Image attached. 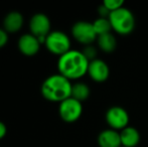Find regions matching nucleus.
Returning <instances> with one entry per match:
<instances>
[{
    "mask_svg": "<svg viewBox=\"0 0 148 147\" xmlns=\"http://www.w3.org/2000/svg\"><path fill=\"white\" fill-rule=\"evenodd\" d=\"M89 64V59L85 57L83 51L71 49L59 57L58 70L59 74L70 81L78 80L88 74Z\"/></svg>",
    "mask_w": 148,
    "mask_h": 147,
    "instance_id": "f257e3e1",
    "label": "nucleus"
},
{
    "mask_svg": "<svg viewBox=\"0 0 148 147\" xmlns=\"http://www.w3.org/2000/svg\"><path fill=\"white\" fill-rule=\"evenodd\" d=\"M73 84L60 74L51 75L41 85V95L51 102H62L72 97Z\"/></svg>",
    "mask_w": 148,
    "mask_h": 147,
    "instance_id": "f03ea898",
    "label": "nucleus"
},
{
    "mask_svg": "<svg viewBox=\"0 0 148 147\" xmlns=\"http://www.w3.org/2000/svg\"><path fill=\"white\" fill-rule=\"evenodd\" d=\"M112 26V30L121 36H128L134 30L135 17L126 7H121L111 12L108 17Z\"/></svg>",
    "mask_w": 148,
    "mask_h": 147,
    "instance_id": "7ed1b4c3",
    "label": "nucleus"
},
{
    "mask_svg": "<svg viewBox=\"0 0 148 147\" xmlns=\"http://www.w3.org/2000/svg\"><path fill=\"white\" fill-rule=\"evenodd\" d=\"M45 45L49 53L60 57L71 51V39L64 32L53 30L47 36Z\"/></svg>",
    "mask_w": 148,
    "mask_h": 147,
    "instance_id": "20e7f679",
    "label": "nucleus"
},
{
    "mask_svg": "<svg viewBox=\"0 0 148 147\" xmlns=\"http://www.w3.org/2000/svg\"><path fill=\"white\" fill-rule=\"evenodd\" d=\"M83 113L82 102L70 97L66 100L60 103L59 114L62 120L66 123H74L78 121Z\"/></svg>",
    "mask_w": 148,
    "mask_h": 147,
    "instance_id": "39448f33",
    "label": "nucleus"
},
{
    "mask_svg": "<svg viewBox=\"0 0 148 147\" xmlns=\"http://www.w3.org/2000/svg\"><path fill=\"white\" fill-rule=\"evenodd\" d=\"M72 36L78 42L84 45H91L97 40V34L94 29L93 23L88 21H78L72 27Z\"/></svg>",
    "mask_w": 148,
    "mask_h": 147,
    "instance_id": "423d86ee",
    "label": "nucleus"
},
{
    "mask_svg": "<svg viewBox=\"0 0 148 147\" xmlns=\"http://www.w3.org/2000/svg\"><path fill=\"white\" fill-rule=\"evenodd\" d=\"M29 29L31 34L38 38L39 42L45 43L51 32V20L43 13L34 14L29 21Z\"/></svg>",
    "mask_w": 148,
    "mask_h": 147,
    "instance_id": "0eeeda50",
    "label": "nucleus"
},
{
    "mask_svg": "<svg viewBox=\"0 0 148 147\" xmlns=\"http://www.w3.org/2000/svg\"><path fill=\"white\" fill-rule=\"evenodd\" d=\"M105 119L110 128L117 131V130H123L128 126L129 115L122 107L113 106L106 112Z\"/></svg>",
    "mask_w": 148,
    "mask_h": 147,
    "instance_id": "6e6552de",
    "label": "nucleus"
},
{
    "mask_svg": "<svg viewBox=\"0 0 148 147\" xmlns=\"http://www.w3.org/2000/svg\"><path fill=\"white\" fill-rule=\"evenodd\" d=\"M88 75L96 83H103L108 80L110 75V69L104 61L96 59L90 62L88 68Z\"/></svg>",
    "mask_w": 148,
    "mask_h": 147,
    "instance_id": "1a4fd4ad",
    "label": "nucleus"
},
{
    "mask_svg": "<svg viewBox=\"0 0 148 147\" xmlns=\"http://www.w3.org/2000/svg\"><path fill=\"white\" fill-rule=\"evenodd\" d=\"M38 38L31 34H25L18 39V49L21 53L26 57H32L38 53L40 49Z\"/></svg>",
    "mask_w": 148,
    "mask_h": 147,
    "instance_id": "9d476101",
    "label": "nucleus"
},
{
    "mask_svg": "<svg viewBox=\"0 0 148 147\" xmlns=\"http://www.w3.org/2000/svg\"><path fill=\"white\" fill-rule=\"evenodd\" d=\"M98 144L100 147H121L120 132L113 129H106L98 136Z\"/></svg>",
    "mask_w": 148,
    "mask_h": 147,
    "instance_id": "9b49d317",
    "label": "nucleus"
},
{
    "mask_svg": "<svg viewBox=\"0 0 148 147\" xmlns=\"http://www.w3.org/2000/svg\"><path fill=\"white\" fill-rule=\"evenodd\" d=\"M23 16L17 11H12L5 16L3 20V27L7 34H14L21 29L23 26Z\"/></svg>",
    "mask_w": 148,
    "mask_h": 147,
    "instance_id": "f8f14e48",
    "label": "nucleus"
},
{
    "mask_svg": "<svg viewBox=\"0 0 148 147\" xmlns=\"http://www.w3.org/2000/svg\"><path fill=\"white\" fill-rule=\"evenodd\" d=\"M121 144L124 147H136L140 142V133L135 127L127 126L120 131Z\"/></svg>",
    "mask_w": 148,
    "mask_h": 147,
    "instance_id": "ddd939ff",
    "label": "nucleus"
},
{
    "mask_svg": "<svg viewBox=\"0 0 148 147\" xmlns=\"http://www.w3.org/2000/svg\"><path fill=\"white\" fill-rule=\"evenodd\" d=\"M97 42L100 49L104 53H112L115 51L116 46H117L116 38L111 32L99 36L97 37Z\"/></svg>",
    "mask_w": 148,
    "mask_h": 147,
    "instance_id": "4468645a",
    "label": "nucleus"
},
{
    "mask_svg": "<svg viewBox=\"0 0 148 147\" xmlns=\"http://www.w3.org/2000/svg\"><path fill=\"white\" fill-rule=\"evenodd\" d=\"M90 96V88L85 83H76L73 85L72 97L76 100L83 102L87 100Z\"/></svg>",
    "mask_w": 148,
    "mask_h": 147,
    "instance_id": "2eb2a0df",
    "label": "nucleus"
},
{
    "mask_svg": "<svg viewBox=\"0 0 148 147\" xmlns=\"http://www.w3.org/2000/svg\"><path fill=\"white\" fill-rule=\"evenodd\" d=\"M93 26L98 36H102V34H109L112 30L111 23H110L108 18H103V17L97 18V19L93 22Z\"/></svg>",
    "mask_w": 148,
    "mask_h": 147,
    "instance_id": "dca6fc26",
    "label": "nucleus"
},
{
    "mask_svg": "<svg viewBox=\"0 0 148 147\" xmlns=\"http://www.w3.org/2000/svg\"><path fill=\"white\" fill-rule=\"evenodd\" d=\"M103 5L105 6L110 11V13H111V12L119 9V8L123 7L124 1H123V0H105V1L103 2Z\"/></svg>",
    "mask_w": 148,
    "mask_h": 147,
    "instance_id": "f3484780",
    "label": "nucleus"
},
{
    "mask_svg": "<svg viewBox=\"0 0 148 147\" xmlns=\"http://www.w3.org/2000/svg\"><path fill=\"white\" fill-rule=\"evenodd\" d=\"M83 53H84L85 57L89 59V62H92V61H94V59H96L97 51H96L95 47L92 46V45H87L84 51H83Z\"/></svg>",
    "mask_w": 148,
    "mask_h": 147,
    "instance_id": "a211bd4d",
    "label": "nucleus"
},
{
    "mask_svg": "<svg viewBox=\"0 0 148 147\" xmlns=\"http://www.w3.org/2000/svg\"><path fill=\"white\" fill-rule=\"evenodd\" d=\"M8 41V34L4 30V28H0V49L3 47Z\"/></svg>",
    "mask_w": 148,
    "mask_h": 147,
    "instance_id": "6ab92c4d",
    "label": "nucleus"
},
{
    "mask_svg": "<svg viewBox=\"0 0 148 147\" xmlns=\"http://www.w3.org/2000/svg\"><path fill=\"white\" fill-rule=\"evenodd\" d=\"M6 133H7V127L3 122L0 121V140L6 135Z\"/></svg>",
    "mask_w": 148,
    "mask_h": 147,
    "instance_id": "aec40b11",
    "label": "nucleus"
},
{
    "mask_svg": "<svg viewBox=\"0 0 148 147\" xmlns=\"http://www.w3.org/2000/svg\"><path fill=\"white\" fill-rule=\"evenodd\" d=\"M121 147H124V146H121Z\"/></svg>",
    "mask_w": 148,
    "mask_h": 147,
    "instance_id": "412c9836",
    "label": "nucleus"
}]
</instances>
